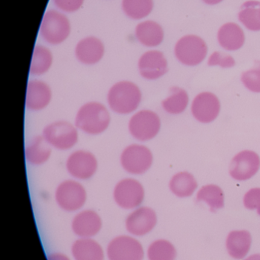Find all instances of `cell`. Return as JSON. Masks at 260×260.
<instances>
[{
	"instance_id": "cell-27",
	"label": "cell",
	"mask_w": 260,
	"mask_h": 260,
	"mask_svg": "<svg viewBox=\"0 0 260 260\" xmlns=\"http://www.w3.org/2000/svg\"><path fill=\"white\" fill-rule=\"evenodd\" d=\"M188 104V95L186 91L177 86L170 89V95L162 101V107L167 113L178 115L186 109Z\"/></svg>"
},
{
	"instance_id": "cell-22",
	"label": "cell",
	"mask_w": 260,
	"mask_h": 260,
	"mask_svg": "<svg viewBox=\"0 0 260 260\" xmlns=\"http://www.w3.org/2000/svg\"><path fill=\"white\" fill-rule=\"evenodd\" d=\"M251 243L252 237L249 231H231L226 238V249L231 257L236 259H241L249 252Z\"/></svg>"
},
{
	"instance_id": "cell-31",
	"label": "cell",
	"mask_w": 260,
	"mask_h": 260,
	"mask_svg": "<svg viewBox=\"0 0 260 260\" xmlns=\"http://www.w3.org/2000/svg\"><path fill=\"white\" fill-rule=\"evenodd\" d=\"M241 80L249 90L260 92V60H256L252 69L242 74Z\"/></svg>"
},
{
	"instance_id": "cell-23",
	"label": "cell",
	"mask_w": 260,
	"mask_h": 260,
	"mask_svg": "<svg viewBox=\"0 0 260 260\" xmlns=\"http://www.w3.org/2000/svg\"><path fill=\"white\" fill-rule=\"evenodd\" d=\"M135 35L140 43L150 48L160 45L164 37L162 27L153 21L140 23L137 26Z\"/></svg>"
},
{
	"instance_id": "cell-10",
	"label": "cell",
	"mask_w": 260,
	"mask_h": 260,
	"mask_svg": "<svg viewBox=\"0 0 260 260\" xmlns=\"http://www.w3.org/2000/svg\"><path fill=\"white\" fill-rule=\"evenodd\" d=\"M157 221L156 211L150 207L141 205L129 211L124 219V228L127 234L143 238L154 230Z\"/></svg>"
},
{
	"instance_id": "cell-13",
	"label": "cell",
	"mask_w": 260,
	"mask_h": 260,
	"mask_svg": "<svg viewBox=\"0 0 260 260\" xmlns=\"http://www.w3.org/2000/svg\"><path fill=\"white\" fill-rule=\"evenodd\" d=\"M71 228L77 238H95L103 230V220L95 210L83 208L74 214Z\"/></svg>"
},
{
	"instance_id": "cell-1",
	"label": "cell",
	"mask_w": 260,
	"mask_h": 260,
	"mask_svg": "<svg viewBox=\"0 0 260 260\" xmlns=\"http://www.w3.org/2000/svg\"><path fill=\"white\" fill-rule=\"evenodd\" d=\"M141 88L135 82L123 80L114 83L107 92L108 107L120 115H132L142 102Z\"/></svg>"
},
{
	"instance_id": "cell-16",
	"label": "cell",
	"mask_w": 260,
	"mask_h": 260,
	"mask_svg": "<svg viewBox=\"0 0 260 260\" xmlns=\"http://www.w3.org/2000/svg\"><path fill=\"white\" fill-rule=\"evenodd\" d=\"M259 167L260 159L257 153L244 150L233 158L230 165V174L236 180H247L258 172Z\"/></svg>"
},
{
	"instance_id": "cell-6",
	"label": "cell",
	"mask_w": 260,
	"mask_h": 260,
	"mask_svg": "<svg viewBox=\"0 0 260 260\" xmlns=\"http://www.w3.org/2000/svg\"><path fill=\"white\" fill-rule=\"evenodd\" d=\"M121 168L132 176H142L151 168L153 155L150 149L141 143L126 146L120 155Z\"/></svg>"
},
{
	"instance_id": "cell-3",
	"label": "cell",
	"mask_w": 260,
	"mask_h": 260,
	"mask_svg": "<svg viewBox=\"0 0 260 260\" xmlns=\"http://www.w3.org/2000/svg\"><path fill=\"white\" fill-rule=\"evenodd\" d=\"M87 191L77 179H65L58 184L54 191L57 206L68 213H77L84 208L87 202Z\"/></svg>"
},
{
	"instance_id": "cell-14",
	"label": "cell",
	"mask_w": 260,
	"mask_h": 260,
	"mask_svg": "<svg viewBox=\"0 0 260 260\" xmlns=\"http://www.w3.org/2000/svg\"><path fill=\"white\" fill-rule=\"evenodd\" d=\"M51 86L44 80L31 79L27 85L25 107L31 112H40L46 109L52 101Z\"/></svg>"
},
{
	"instance_id": "cell-11",
	"label": "cell",
	"mask_w": 260,
	"mask_h": 260,
	"mask_svg": "<svg viewBox=\"0 0 260 260\" xmlns=\"http://www.w3.org/2000/svg\"><path fill=\"white\" fill-rule=\"evenodd\" d=\"M208 47L199 36H186L178 41L175 46L176 58L187 66H196L205 60Z\"/></svg>"
},
{
	"instance_id": "cell-19",
	"label": "cell",
	"mask_w": 260,
	"mask_h": 260,
	"mask_svg": "<svg viewBox=\"0 0 260 260\" xmlns=\"http://www.w3.org/2000/svg\"><path fill=\"white\" fill-rule=\"evenodd\" d=\"M105 48L103 42L95 37L83 39L77 44L76 57L79 62L84 65H95L103 59Z\"/></svg>"
},
{
	"instance_id": "cell-5",
	"label": "cell",
	"mask_w": 260,
	"mask_h": 260,
	"mask_svg": "<svg viewBox=\"0 0 260 260\" xmlns=\"http://www.w3.org/2000/svg\"><path fill=\"white\" fill-rule=\"evenodd\" d=\"M106 254L107 260H144L146 249L139 238L123 234L108 242Z\"/></svg>"
},
{
	"instance_id": "cell-29",
	"label": "cell",
	"mask_w": 260,
	"mask_h": 260,
	"mask_svg": "<svg viewBox=\"0 0 260 260\" xmlns=\"http://www.w3.org/2000/svg\"><path fill=\"white\" fill-rule=\"evenodd\" d=\"M197 201L206 202L211 211L215 212L224 206V194L217 185H205L198 192Z\"/></svg>"
},
{
	"instance_id": "cell-26",
	"label": "cell",
	"mask_w": 260,
	"mask_h": 260,
	"mask_svg": "<svg viewBox=\"0 0 260 260\" xmlns=\"http://www.w3.org/2000/svg\"><path fill=\"white\" fill-rule=\"evenodd\" d=\"M53 63L51 51L42 45H37L33 52L29 73L34 77H41L48 73Z\"/></svg>"
},
{
	"instance_id": "cell-8",
	"label": "cell",
	"mask_w": 260,
	"mask_h": 260,
	"mask_svg": "<svg viewBox=\"0 0 260 260\" xmlns=\"http://www.w3.org/2000/svg\"><path fill=\"white\" fill-rule=\"evenodd\" d=\"M161 128L159 115L150 109H141L132 114L127 123L131 136L140 143L156 138Z\"/></svg>"
},
{
	"instance_id": "cell-7",
	"label": "cell",
	"mask_w": 260,
	"mask_h": 260,
	"mask_svg": "<svg viewBox=\"0 0 260 260\" xmlns=\"http://www.w3.org/2000/svg\"><path fill=\"white\" fill-rule=\"evenodd\" d=\"M145 196L144 185L133 177L120 179L115 184L112 191L115 205L121 209L129 211L143 205Z\"/></svg>"
},
{
	"instance_id": "cell-2",
	"label": "cell",
	"mask_w": 260,
	"mask_h": 260,
	"mask_svg": "<svg viewBox=\"0 0 260 260\" xmlns=\"http://www.w3.org/2000/svg\"><path fill=\"white\" fill-rule=\"evenodd\" d=\"M112 117L109 107L100 102L89 101L79 108L74 124L83 133L97 136L109 129Z\"/></svg>"
},
{
	"instance_id": "cell-20",
	"label": "cell",
	"mask_w": 260,
	"mask_h": 260,
	"mask_svg": "<svg viewBox=\"0 0 260 260\" xmlns=\"http://www.w3.org/2000/svg\"><path fill=\"white\" fill-rule=\"evenodd\" d=\"M52 150V147L45 141L43 136L38 135L31 138L25 147V159L33 167H40L51 159Z\"/></svg>"
},
{
	"instance_id": "cell-9",
	"label": "cell",
	"mask_w": 260,
	"mask_h": 260,
	"mask_svg": "<svg viewBox=\"0 0 260 260\" xmlns=\"http://www.w3.org/2000/svg\"><path fill=\"white\" fill-rule=\"evenodd\" d=\"M65 167L73 179L86 181L92 179L98 171L99 161L92 152L79 149L68 156Z\"/></svg>"
},
{
	"instance_id": "cell-15",
	"label": "cell",
	"mask_w": 260,
	"mask_h": 260,
	"mask_svg": "<svg viewBox=\"0 0 260 260\" xmlns=\"http://www.w3.org/2000/svg\"><path fill=\"white\" fill-rule=\"evenodd\" d=\"M138 68L142 78L147 80H156L168 72V63L161 51H149L140 57Z\"/></svg>"
},
{
	"instance_id": "cell-4",
	"label": "cell",
	"mask_w": 260,
	"mask_h": 260,
	"mask_svg": "<svg viewBox=\"0 0 260 260\" xmlns=\"http://www.w3.org/2000/svg\"><path fill=\"white\" fill-rule=\"evenodd\" d=\"M42 136L53 149L67 151L74 148L79 141V130L74 123L58 120L47 124Z\"/></svg>"
},
{
	"instance_id": "cell-36",
	"label": "cell",
	"mask_w": 260,
	"mask_h": 260,
	"mask_svg": "<svg viewBox=\"0 0 260 260\" xmlns=\"http://www.w3.org/2000/svg\"><path fill=\"white\" fill-rule=\"evenodd\" d=\"M202 1L208 5H216V4H220L223 0H202Z\"/></svg>"
},
{
	"instance_id": "cell-32",
	"label": "cell",
	"mask_w": 260,
	"mask_h": 260,
	"mask_svg": "<svg viewBox=\"0 0 260 260\" xmlns=\"http://www.w3.org/2000/svg\"><path fill=\"white\" fill-rule=\"evenodd\" d=\"M245 208L249 210H257L260 215V188H252L245 194L243 199Z\"/></svg>"
},
{
	"instance_id": "cell-34",
	"label": "cell",
	"mask_w": 260,
	"mask_h": 260,
	"mask_svg": "<svg viewBox=\"0 0 260 260\" xmlns=\"http://www.w3.org/2000/svg\"><path fill=\"white\" fill-rule=\"evenodd\" d=\"M84 0H54V4L60 10L68 13L77 11L83 5Z\"/></svg>"
},
{
	"instance_id": "cell-24",
	"label": "cell",
	"mask_w": 260,
	"mask_h": 260,
	"mask_svg": "<svg viewBox=\"0 0 260 260\" xmlns=\"http://www.w3.org/2000/svg\"><path fill=\"white\" fill-rule=\"evenodd\" d=\"M176 255L174 245L165 239L153 240L146 249L147 260H175Z\"/></svg>"
},
{
	"instance_id": "cell-25",
	"label": "cell",
	"mask_w": 260,
	"mask_h": 260,
	"mask_svg": "<svg viewBox=\"0 0 260 260\" xmlns=\"http://www.w3.org/2000/svg\"><path fill=\"white\" fill-rule=\"evenodd\" d=\"M197 187L198 183L194 176L187 172L177 173L170 182V191L179 198L189 197Z\"/></svg>"
},
{
	"instance_id": "cell-33",
	"label": "cell",
	"mask_w": 260,
	"mask_h": 260,
	"mask_svg": "<svg viewBox=\"0 0 260 260\" xmlns=\"http://www.w3.org/2000/svg\"><path fill=\"white\" fill-rule=\"evenodd\" d=\"M208 65L209 66L218 65L223 68H233L235 65V61L231 56L217 51L213 53L209 57Z\"/></svg>"
},
{
	"instance_id": "cell-35",
	"label": "cell",
	"mask_w": 260,
	"mask_h": 260,
	"mask_svg": "<svg viewBox=\"0 0 260 260\" xmlns=\"http://www.w3.org/2000/svg\"><path fill=\"white\" fill-rule=\"evenodd\" d=\"M48 260H73L72 257L67 255L64 252H50L47 255Z\"/></svg>"
},
{
	"instance_id": "cell-37",
	"label": "cell",
	"mask_w": 260,
	"mask_h": 260,
	"mask_svg": "<svg viewBox=\"0 0 260 260\" xmlns=\"http://www.w3.org/2000/svg\"><path fill=\"white\" fill-rule=\"evenodd\" d=\"M245 260H260V254H254Z\"/></svg>"
},
{
	"instance_id": "cell-21",
	"label": "cell",
	"mask_w": 260,
	"mask_h": 260,
	"mask_svg": "<svg viewBox=\"0 0 260 260\" xmlns=\"http://www.w3.org/2000/svg\"><path fill=\"white\" fill-rule=\"evenodd\" d=\"M217 40L223 49L237 51L244 44V32L237 24L230 22L220 27L217 33Z\"/></svg>"
},
{
	"instance_id": "cell-18",
	"label": "cell",
	"mask_w": 260,
	"mask_h": 260,
	"mask_svg": "<svg viewBox=\"0 0 260 260\" xmlns=\"http://www.w3.org/2000/svg\"><path fill=\"white\" fill-rule=\"evenodd\" d=\"M73 260H106V247L95 238H77L71 246Z\"/></svg>"
},
{
	"instance_id": "cell-17",
	"label": "cell",
	"mask_w": 260,
	"mask_h": 260,
	"mask_svg": "<svg viewBox=\"0 0 260 260\" xmlns=\"http://www.w3.org/2000/svg\"><path fill=\"white\" fill-rule=\"evenodd\" d=\"M220 105L218 99L211 92L199 94L193 100L191 112L196 120L202 123H210L218 116Z\"/></svg>"
},
{
	"instance_id": "cell-28",
	"label": "cell",
	"mask_w": 260,
	"mask_h": 260,
	"mask_svg": "<svg viewBox=\"0 0 260 260\" xmlns=\"http://www.w3.org/2000/svg\"><path fill=\"white\" fill-rule=\"evenodd\" d=\"M239 20L250 31H260V2L247 1L242 5Z\"/></svg>"
},
{
	"instance_id": "cell-12",
	"label": "cell",
	"mask_w": 260,
	"mask_h": 260,
	"mask_svg": "<svg viewBox=\"0 0 260 260\" xmlns=\"http://www.w3.org/2000/svg\"><path fill=\"white\" fill-rule=\"evenodd\" d=\"M71 32L69 20L64 15L50 10L45 13L41 25V34L51 45H59L64 42Z\"/></svg>"
},
{
	"instance_id": "cell-30",
	"label": "cell",
	"mask_w": 260,
	"mask_h": 260,
	"mask_svg": "<svg viewBox=\"0 0 260 260\" xmlns=\"http://www.w3.org/2000/svg\"><path fill=\"white\" fill-rule=\"evenodd\" d=\"M153 7V0H123L122 2L124 13L133 19H141L148 16Z\"/></svg>"
}]
</instances>
